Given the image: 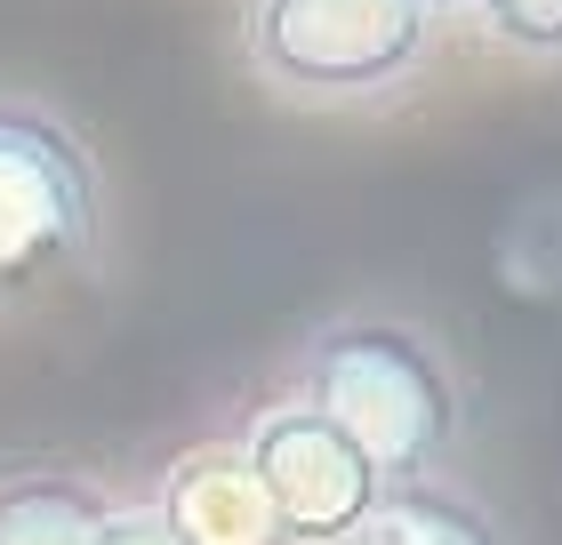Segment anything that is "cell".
Instances as JSON below:
<instances>
[{
  "label": "cell",
  "mask_w": 562,
  "mask_h": 545,
  "mask_svg": "<svg viewBox=\"0 0 562 545\" xmlns=\"http://www.w3.org/2000/svg\"><path fill=\"white\" fill-rule=\"evenodd\" d=\"M305 409H322L353 450L378 465V481H426L434 457L450 450L458 433V394L442 353L426 345L418 329H402L386 314H353L329 321L305 353Z\"/></svg>",
  "instance_id": "cell-1"
},
{
  "label": "cell",
  "mask_w": 562,
  "mask_h": 545,
  "mask_svg": "<svg viewBox=\"0 0 562 545\" xmlns=\"http://www.w3.org/2000/svg\"><path fill=\"white\" fill-rule=\"evenodd\" d=\"M105 193L97 161L57 113L0 96V305L65 289L97 257Z\"/></svg>",
  "instance_id": "cell-2"
},
{
  "label": "cell",
  "mask_w": 562,
  "mask_h": 545,
  "mask_svg": "<svg viewBox=\"0 0 562 545\" xmlns=\"http://www.w3.org/2000/svg\"><path fill=\"white\" fill-rule=\"evenodd\" d=\"M426 41V0H258L249 9V57L297 96H370L418 72Z\"/></svg>",
  "instance_id": "cell-3"
},
{
  "label": "cell",
  "mask_w": 562,
  "mask_h": 545,
  "mask_svg": "<svg viewBox=\"0 0 562 545\" xmlns=\"http://www.w3.org/2000/svg\"><path fill=\"white\" fill-rule=\"evenodd\" d=\"M241 465H249V481L266 489L273 530L297 537V545H353V530L370 522L378 489H386L378 465L305 401L266 409L241 441Z\"/></svg>",
  "instance_id": "cell-4"
},
{
  "label": "cell",
  "mask_w": 562,
  "mask_h": 545,
  "mask_svg": "<svg viewBox=\"0 0 562 545\" xmlns=\"http://www.w3.org/2000/svg\"><path fill=\"white\" fill-rule=\"evenodd\" d=\"M161 513H169V530L186 545H273L281 537L266 489L249 481L241 457H193V465H177Z\"/></svg>",
  "instance_id": "cell-5"
},
{
  "label": "cell",
  "mask_w": 562,
  "mask_h": 545,
  "mask_svg": "<svg viewBox=\"0 0 562 545\" xmlns=\"http://www.w3.org/2000/svg\"><path fill=\"white\" fill-rule=\"evenodd\" d=\"M353 545H506V530L474 498H458L450 481H394L378 489L370 522L353 530Z\"/></svg>",
  "instance_id": "cell-6"
},
{
  "label": "cell",
  "mask_w": 562,
  "mask_h": 545,
  "mask_svg": "<svg viewBox=\"0 0 562 545\" xmlns=\"http://www.w3.org/2000/svg\"><path fill=\"white\" fill-rule=\"evenodd\" d=\"M113 522L105 489L81 474H16L0 481V545H97Z\"/></svg>",
  "instance_id": "cell-7"
},
{
  "label": "cell",
  "mask_w": 562,
  "mask_h": 545,
  "mask_svg": "<svg viewBox=\"0 0 562 545\" xmlns=\"http://www.w3.org/2000/svg\"><path fill=\"white\" fill-rule=\"evenodd\" d=\"M498 41L530 48V57H562V0H482Z\"/></svg>",
  "instance_id": "cell-8"
},
{
  "label": "cell",
  "mask_w": 562,
  "mask_h": 545,
  "mask_svg": "<svg viewBox=\"0 0 562 545\" xmlns=\"http://www.w3.org/2000/svg\"><path fill=\"white\" fill-rule=\"evenodd\" d=\"M97 545H186V537L169 530L161 506H130V513L113 506V522H105V537H97Z\"/></svg>",
  "instance_id": "cell-9"
},
{
  "label": "cell",
  "mask_w": 562,
  "mask_h": 545,
  "mask_svg": "<svg viewBox=\"0 0 562 545\" xmlns=\"http://www.w3.org/2000/svg\"><path fill=\"white\" fill-rule=\"evenodd\" d=\"M426 9H450V0H426Z\"/></svg>",
  "instance_id": "cell-10"
}]
</instances>
